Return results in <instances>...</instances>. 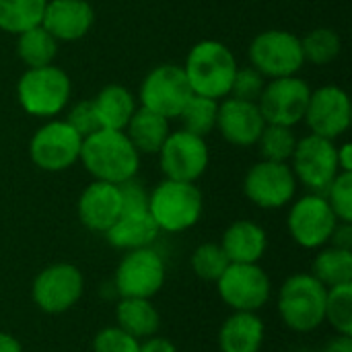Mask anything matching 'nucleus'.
I'll use <instances>...</instances> for the list:
<instances>
[{
    "instance_id": "f257e3e1",
    "label": "nucleus",
    "mask_w": 352,
    "mask_h": 352,
    "mask_svg": "<svg viewBox=\"0 0 352 352\" xmlns=\"http://www.w3.org/2000/svg\"><path fill=\"white\" fill-rule=\"evenodd\" d=\"M85 169L97 179L107 184H122L136 177L140 167V153L132 146L124 130L101 128L82 138L80 157Z\"/></svg>"
},
{
    "instance_id": "f03ea898",
    "label": "nucleus",
    "mask_w": 352,
    "mask_h": 352,
    "mask_svg": "<svg viewBox=\"0 0 352 352\" xmlns=\"http://www.w3.org/2000/svg\"><path fill=\"white\" fill-rule=\"evenodd\" d=\"M326 295L328 287H324L311 272L291 274L280 285L276 297L280 322L299 334L318 330L326 316Z\"/></svg>"
},
{
    "instance_id": "7ed1b4c3",
    "label": "nucleus",
    "mask_w": 352,
    "mask_h": 352,
    "mask_svg": "<svg viewBox=\"0 0 352 352\" xmlns=\"http://www.w3.org/2000/svg\"><path fill=\"white\" fill-rule=\"evenodd\" d=\"M184 70L196 95L221 99L231 91L237 62L225 43L206 39L190 50Z\"/></svg>"
},
{
    "instance_id": "20e7f679",
    "label": "nucleus",
    "mask_w": 352,
    "mask_h": 352,
    "mask_svg": "<svg viewBox=\"0 0 352 352\" xmlns=\"http://www.w3.org/2000/svg\"><path fill=\"white\" fill-rule=\"evenodd\" d=\"M202 210L204 198L194 182H175L165 177V182L148 192V212L159 231H188L200 221Z\"/></svg>"
},
{
    "instance_id": "39448f33",
    "label": "nucleus",
    "mask_w": 352,
    "mask_h": 352,
    "mask_svg": "<svg viewBox=\"0 0 352 352\" xmlns=\"http://www.w3.org/2000/svg\"><path fill=\"white\" fill-rule=\"evenodd\" d=\"M72 93L68 74L50 64L39 68H27L16 82V99L21 107L37 118H52L60 113Z\"/></svg>"
},
{
    "instance_id": "423d86ee",
    "label": "nucleus",
    "mask_w": 352,
    "mask_h": 352,
    "mask_svg": "<svg viewBox=\"0 0 352 352\" xmlns=\"http://www.w3.org/2000/svg\"><path fill=\"white\" fill-rule=\"evenodd\" d=\"M167 278V266L159 252L140 248L126 252L113 274V289L120 299H153Z\"/></svg>"
},
{
    "instance_id": "0eeeda50",
    "label": "nucleus",
    "mask_w": 352,
    "mask_h": 352,
    "mask_svg": "<svg viewBox=\"0 0 352 352\" xmlns=\"http://www.w3.org/2000/svg\"><path fill=\"white\" fill-rule=\"evenodd\" d=\"M85 293V276L78 266L68 262H56L45 266L31 285L33 305L47 314L60 316L70 311Z\"/></svg>"
},
{
    "instance_id": "6e6552de",
    "label": "nucleus",
    "mask_w": 352,
    "mask_h": 352,
    "mask_svg": "<svg viewBox=\"0 0 352 352\" xmlns=\"http://www.w3.org/2000/svg\"><path fill=\"white\" fill-rule=\"evenodd\" d=\"M221 301L233 311H260L272 295V283L260 264H229L217 280Z\"/></svg>"
},
{
    "instance_id": "1a4fd4ad",
    "label": "nucleus",
    "mask_w": 352,
    "mask_h": 352,
    "mask_svg": "<svg viewBox=\"0 0 352 352\" xmlns=\"http://www.w3.org/2000/svg\"><path fill=\"white\" fill-rule=\"evenodd\" d=\"M250 60L264 76H295L305 64L301 37L283 29L262 31L250 45Z\"/></svg>"
},
{
    "instance_id": "9d476101",
    "label": "nucleus",
    "mask_w": 352,
    "mask_h": 352,
    "mask_svg": "<svg viewBox=\"0 0 352 352\" xmlns=\"http://www.w3.org/2000/svg\"><path fill=\"white\" fill-rule=\"evenodd\" d=\"M338 219L324 194H307L299 198L287 217L291 239L305 250H320L330 243Z\"/></svg>"
},
{
    "instance_id": "9b49d317",
    "label": "nucleus",
    "mask_w": 352,
    "mask_h": 352,
    "mask_svg": "<svg viewBox=\"0 0 352 352\" xmlns=\"http://www.w3.org/2000/svg\"><path fill=\"white\" fill-rule=\"evenodd\" d=\"M80 146V134L66 120L50 122L33 134L29 142V157L41 171L58 173L66 171L78 161Z\"/></svg>"
},
{
    "instance_id": "f8f14e48",
    "label": "nucleus",
    "mask_w": 352,
    "mask_h": 352,
    "mask_svg": "<svg viewBox=\"0 0 352 352\" xmlns=\"http://www.w3.org/2000/svg\"><path fill=\"white\" fill-rule=\"evenodd\" d=\"M293 173L295 179L309 188L314 194H324L326 188L340 173L334 140L309 134L297 140L293 151Z\"/></svg>"
},
{
    "instance_id": "ddd939ff",
    "label": "nucleus",
    "mask_w": 352,
    "mask_h": 352,
    "mask_svg": "<svg viewBox=\"0 0 352 352\" xmlns=\"http://www.w3.org/2000/svg\"><path fill=\"white\" fill-rule=\"evenodd\" d=\"M194 95L184 66L161 64L146 74L140 87L142 107L157 111L163 118H177L188 99Z\"/></svg>"
},
{
    "instance_id": "4468645a",
    "label": "nucleus",
    "mask_w": 352,
    "mask_h": 352,
    "mask_svg": "<svg viewBox=\"0 0 352 352\" xmlns=\"http://www.w3.org/2000/svg\"><path fill=\"white\" fill-rule=\"evenodd\" d=\"M243 192L252 204L266 210H276L295 198L297 179L287 163L262 159L245 173Z\"/></svg>"
},
{
    "instance_id": "2eb2a0df",
    "label": "nucleus",
    "mask_w": 352,
    "mask_h": 352,
    "mask_svg": "<svg viewBox=\"0 0 352 352\" xmlns=\"http://www.w3.org/2000/svg\"><path fill=\"white\" fill-rule=\"evenodd\" d=\"M309 97L311 89L305 80L297 76H283L266 82L258 99V107L266 124L293 128L295 124L305 120Z\"/></svg>"
},
{
    "instance_id": "dca6fc26",
    "label": "nucleus",
    "mask_w": 352,
    "mask_h": 352,
    "mask_svg": "<svg viewBox=\"0 0 352 352\" xmlns=\"http://www.w3.org/2000/svg\"><path fill=\"white\" fill-rule=\"evenodd\" d=\"M161 169L167 179L196 182L208 167V146L202 136L179 130L171 132L159 151Z\"/></svg>"
},
{
    "instance_id": "f3484780",
    "label": "nucleus",
    "mask_w": 352,
    "mask_h": 352,
    "mask_svg": "<svg viewBox=\"0 0 352 352\" xmlns=\"http://www.w3.org/2000/svg\"><path fill=\"white\" fill-rule=\"evenodd\" d=\"M307 126L311 134L336 140L342 136L352 120L351 99L344 89L328 85L318 91H311L307 111H305Z\"/></svg>"
},
{
    "instance_id": "a211bd4d",
    "label": "nucleus",
    "mask_w": 352,
    "mask_h": 352,
    "mask_svg": "<svg viewBox=\"0 0 352 352\" xmlns=\"http://www.w3.org/2000/svg\"><path fill=\"white\" fill-rule=\"evenodd\" d=\"M266 126V120L258 107V103L241 101L235 97L225 99L219 103V116H217V128L235 146H252L258 142L262 130Z\"/></svg>"
},
{
    "instance_id": "6ab92c4d",
    "label": "nucleus",
    "mask_w": 352,
    "mask_h": 352,
    "mask_svg": "<svg viewBox=\"0 0 352 352\" xmlns=\"http://www.w3.org/2000/svg\"><path fill=\"white\" fill-rule=\"evenodd\" d=\"M95 21L87 0H47L41 25L56 41H76L85 37Z\"/></svg>"
},
{
    "instance_id": "aec40b11",
    "label": "nucleus",
    "mask_w": 352,
    "mask_h": 352,
    "mask_svg": "<svg viewBox=\"0 0 352 352\" xmlns=\"http://www.w3.org/2000/svg\"><path fill=\"white\" fill-rule=\"evenodd\" d=\"M76 210L82 227L95 233H105L122 214V198L118 186L95 179L82 190Z\"/></svg>"
},
{
    "instance_id": "412c9836",
    "label": "nucleus",
    "mask_w": 352,
    "mask_h": 352,
    "mask_svg": "<svg viewBox=\"0 0 352 352\" xmlns=\"http://www.w3.org/2000/svg\"><path fill=\"white\" fill-rule=\"evenodd\" d=\"M221 248L231 264H260L268 248V235L254 221H235L225 229Z\"/></svg>"
},
{
    "instance_id": "4be33fe9",
    "label": "nucleus",
    "mask_w": 352,
    "mask_h": 352,
    "mask_svg": "<svg viewBox=\"0 0 352 352\" xmlns=\"http://www.w3.org/2000/svg\"><path fill=\"white\" fill-rule=\"evenodd\" d=\"M266 326L256 311H233L219 330L221 352H260Z\"/></svg>"
},
{
    "instance_id": "5701e85b",
    "label": "nucleus",
    "mask_w": 352,
    "mask_h": 352,
    "mask_svg": "<svg viewBox=\"0 0 352 352\" xmlns=\"http://www.w3.org/2000/svg\"><path fill=\"white\" fill-rule=\"evenodd\" d=\"M159 227L153 221L148 210L122 212L118 221L105 231V237L111 248L122 252H132L140 248H151L159 237Z\"/></svg>"
},
{
    "instance_id": "b1692460",
    "label": "nucleus",
    "mask_w": 352,
    "mask_h": 352,
    "mask_svg": "<svg viewBox=\"0 0 352 352\" xmlns=\"http://www.w3.org/2000/svg\"><path fill=\"white\" fill-rule=\"evenodd\" d=\"M126 136L132 142V146L138 153H159L163 142L167 140L169 132V120L159 116L153 109L140 107L132 113L128 126H126Z\"/></svg>"
},
{
    "instance_id": "393cba45",
    "label": "nucleus",
    "mask_w": 352,
    "mask_h": 352,
    "mask_svg": "<svg viewBox=\"0 0 352 352\" xmlns=\"http://www.w3.org/2000/svg\"><path fill=\"white\" fill-rule=\"evenodd\" d=\"M116 326L130 336L144 340L161 328V316L151 299H120L116 305Z\"/></svg>"
},
{
    "instance_id": "a878e982",
    "label": "nucleus",
    "mask_w": 352,
    "mask_h": 352,
    "mask_svg": "<svg viewBox=\"0 0 352 352\" xmlns=\"http://www.w3.org/2000/svg\"><path fill=\"white\" fill-rule=\"evenodd\" d=\"M97 107V116L101 122V128L107 130H124L136 111L134 95L122 87V85H107L99 91V95L93 99Z\"/></svg>"
},
{
    "instance_id": "bb28decb",
    "label": "nucleus",
    "mask_w": 352,
    "mask_h": 352,
    "mask_svg": "<svg viewBox=\"0 0 352 352\" xmlns=\"http://www.w3.org/2000/svg\"><path fill=\"white\" fill-rule=\"evenodd\" d=\"M311 274L324 287H338L352 283V250L340 248H320L311 262Z\"/></svg>"
},
{
    "instance_id": "cd10ccee",
    "label": "nucleus",
    "mask_w": 352,
    "mask_h": 352,
    "mask_svg": "<svg viewBox=\"0 0 352 352\" xmlns=\"http://www.w3.org/2000/svg\"><path fill=\"white\" fill-rule=\"evenodd\" d=\"M16 54L27 64V68L50 66L58 54V41L45 31L43 25H37L19 33Z\"/></svg>"
},
{
    "instance_id": "c85d7f7f",
    "label": "nucleus",
    "mask_w": 352,
    "mask_h": 352,
    "mask_svg": "<svg viewBox=\"0 0 352 352\" xmlns=\"http://www.w3.org/2000/svg\"><path fill=\"white\" fill-rule=\"evenodd\" d=\"M47 0H0V29L6 33H23L41 25Z\"/></svg>"
},
{
    "instance_id": "c756f323",
    "label": "nucleus",
    "mask_w": 352,
    "mask_h": 352,
    "mask_svg": "<svg viewBox=\"0 0 352 352\" xmlns=\"http://www.w3.org/2000/svg\"><path fill=\"white\" fill-rule=\"evenodd\" d=\"M217 116H219V101L194 93L177 118L182 120L186 132H192L204 138L217 128Z\"/></svg>"
},
{
    "instance_id": "7c9ffc66",
    "label": "nucleus",
    "mask_w": 352,
    "mask_h": 352,
    "mask_svg": "<svg viewBox=\"0 0 352 352\" xmlns=\"http://www.w3.org/2000/svg\"><path fill=\"white\" fill-rule=\"evenodd\" d=\"M342 41L334 29L328 27H318L309 31L305 37H301V50L305 62H311L316 66H326L334 62L340 54Z\"/></svg>"
},
{
    "instance_id": "2f4dec72",
    "label": "nucleus",
    "mask_w": 352,
    "mask_h": 352,
    "mask_svg": "<svg viewBox=\"0 0 352 352\" xmlns=\"http://www.w3.org/2000/svg\"><path fill=\"white\" fill-rule=\"evenodd\" d=\"M324 322H328L336 334L352 336V283L328 289Z\"/></svg>"
},
{
    "instance_id": "473e14b6",
    "label": "nucleus",
    "mask_w": 352,
    "mask_h": 352,
    "mask_svg": "<svg viewBox=\"0 0 352 352\" xmlns=\"http://www.w3.org/2000/svg\"><path fill=\"white\" fill-rule=\"evenodd\" d=\"M258 144H260L262 159L287 163L293 157V151L297 146V138L289 126L266 124L260 138H258Z\"/></svg>"
},
{
    "instance_id": "72a5a7b5",
    "label": "nucleus",
    "mask_w": 352,
    "mask_h": 352,
    "mask_svg": "<svg viewBox=\"0 0 352 352\" xmlns=\"http://www.w3.org/2000/svg\"><path fill=\"white\" fill-rule=\"evenodd\" d=\"M192 270L200 280L206 283H217L221 278V274L227 270V266L231 264L229 258L225 256L221 243H202L194 250L192 258H190Z\"/></svg>"
},
{
    "instance_id": "f704fd0d",
    "label": "nucleus",
    "mask_w": 352,
    "mask_h": 352,
    "mask_svg": "<svg viewBox=\"0 0 352 352\" xmlns=\"http://www.w3.org/2000/svg\"><path fill=\"white\" fill-rule=\"evenodd\" d=\"M324 198L340 223H352V173L340 171L326 188Z\"/></svg>"
},
{
    "instance_id": "c9c22d12",
    "label": "nucleus",
    "mask_w": 352,
    "mask_h": 352,
    "mask_svg": "<svg viewBox=\"0 0 352 352\" xmlns=\"http://www.w3.org/2000/svg\"><path fill=\"white\" fill-rule=\"evenodd\" d=\"M264 87H266V76L258 72L254 66H243V68H237L229 95L241 101L258 103Z\"/></svg>"
},
{
    "instance_id": "e433bc0d",
    "label": "nucleus",
    "mask_w": 352,
    "mask_h": 352,
    "mask_svg": "<svg viewBox=\"0 0 352 352\" xmlns=\"http://www.w3.org/2000/svg\"><path fill=\"white\" fill-rule=\"evenodd\" d=\"M93 352H140V340L118 326L101 328L93 338Z\"/></svg>"
},
{
    "instance_id": "4c0bfd02",
    "label": "nucleus",
    "mask_w": 352,
    "mask_h": 352,
    "mask_svg": "<svg viewBox=\"0 0 352 352\" xmlns=\"http://www.w3.org/2000/svg\"><path fill=\"white\" fill-rule=\"evenodd\" d=\"M66 122L80 134V138H87V136L95 134L97 130H101V122H99L97 107H95V101H93V99H82V101H78V103L70 109Z\"/></svg>"
},
{
    "instance_id": "58836bf2",
    "label": "nucleus",
    "mask_w": 352,
    "mask_h": 352,
    "mask_svg": "<svg viewBox=\"0 0 352 352\" xmlns=\"http://www.w3.org/2000/svg\"><path fill=\"white\" fill-rule=\"evenodd\" d=\"M118 190H120V198H122V212L148 210V192L134 177L118 184Z\"/></svg>"
},
{
    "instance_id": "ea45409f",
    "label": "nucleus",
    "mask_w": 352,
    "mask_h": 352,
    "mask_svg": "<svg viewBox=\"0 0 352 352\" xmlns=\"http://www.w3.org/2000/svg\"><path fill=\"white\" fill-rule=\"evenodd\" d=\"M330 245L340 248V250H352V223H340L332 231Z\"/></svg>"
},
{
    "instance_id": "a19ab883",
    "label": "nucleus",
    "mask_w": 352,
    "mask_h": 352,
    "mask_svg": "<svg viewBox=\"0 0 352 352\" xmlns=\"http://www.w3.org/2000/svg\"><path fill=\"white\" fill-rule=\"evenodd\" d=\"M140 352H177V349L169 338L155 334V336L140 340Z\"/></svg>"
},
{
    "instance_id": "79ce46f5",
    "label": "nucleus",
    "mask_w": 352,
    "mask_h": 352,
    "mask_svg": "<svg viewBox=\"0 0 352 352\" xmlns=\"http://www.w3.org/2000/svg\"><path fill=\"white\" fill-rule=\"evenodd\" d=\"M322 352H352V336L336 334Z\"/></svg>"
},
{
    "instance_id": "37998d69",
    "label": "nucleus",
    "mask_w": 352,
    "mask_h": 352,
    "mask_svg": "<svg viewBox=\"0 0 352 352\" xmlns=\"http://www.w3.org/2000/svg\"><path fill=\"white\" fill-rule=\"evenodd\" d=\"M336 157H338V167L340 171H351L352 173V146L346 142L340 148H336Z\"/></svg>"
},
{
    "instance_id": "c03bdc74",
    "label": "nucleus",
    "mask_w": 352,
    "mask_h": 352,
    "mask_svg": "<svg viewBox=\"0 0 352 352\" xmlns=\"http://www.w3.org/2000/svg\"><path fill=\"white\" fill-rule=\"evenodd\" d=\"M0 352H23V344L8 332H0Z\"/></svg>"
},
{
    "instance_id": "a18cd8bd",
    "label": "nucleus",
    "mask_w": 352,
    "mask_h": 352,
    "mask_svg": "<svg viewBox=\"0 0 352 352\" xmlns=\"http://www.w3.org/2000/svg\"><path fill=\"white\" fill-rule=\"evenodd\" d=\"M293 352H307V351H293Z\"/></svg>"
}]
</instances>
